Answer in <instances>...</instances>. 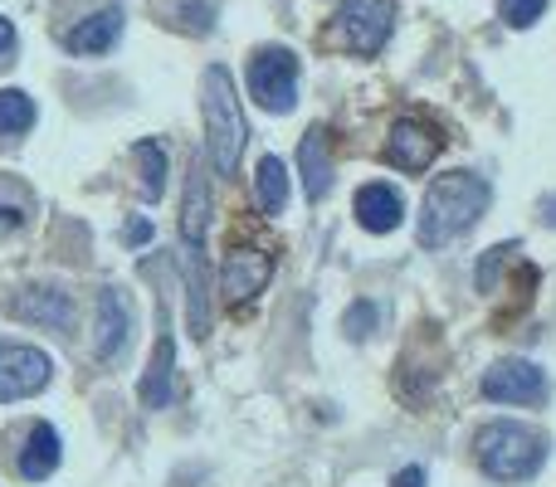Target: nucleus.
I'll return each instance as SVG.
<instances>
[{
  "instance_id": "a878e982",
  "label": "nucleus",
  "mask_w": 556,
  "mask_h": 487,
  "mask_svg": "<svg viewBox=\"0 0 556 487\" xmlns=\"http://www.w3.org/2000/svg\"><path fill=\"white\" fill-rule=\"evenodd\" d=\"M10 49H15V25L0 15V54H10Z\"/></svg>"
},
{
  "instance_id": "f8f14e48",
  "label": "nucleus",
  "mask_w": 556,
  "mask_h": 487,
  "mask_svg": "<svg viewBox=\"0 0 556 487\" xmlns=\"http://www.w3.org/2000/svg\"><path fill=\"white\" fill-rule=\"evenodd\" d=\"M117 35H123V10L117 5H103L98 15L78 20L74 29L64 35V49L68 54H108V49L117 44Z\"/></svg>"
},
{
  "instance_id": "aec40b11",
  "label": "nucleus",
  "mask_w": 556,
  "mask_h": 487,
  "mask_svg": "<svg viewBox=\"0 0 556 487\" xmlns=\"http://www.w3.org/2000/svg\"><path fill=\"white\" fill-rule=\"evenodd\" d=\"M35 127V103H29V93H20V88H5L0 93V137H20Z\"/></svg>"
},
{
  "instance_id": "f3484780",
  "label": "nucleus",
  "mask_w": 556,
  "mask_h": 487,
  "mask_svg": "<svg viewBox=\"0 0 556 487\" xmlns=\"http://www.w3.org/2000/svg\"><path fill=\"white\" fill-rule=\"evenodd\" d=\"M59 469V434L49 430V424H35L25 439V449H20V478L39 483L49 478V473Z\"/></svg>"
},
{
  "instance_id": "412c9836",
  "label": "nucleus",
  "mask_w": 556,
  "mask_h": 487,
  "mask_svg": "<svg viewBox=\"0 0 556 487\" xmlns=\"http://www.w3.org/2000/svg\"><path fill=\"white\" fill-rule=\"evenodd\" d=\"M288 201V171L278 156H264L260 162V210L264 215H278Z\"/></svg>"
},
{
  "instance_id": "a211bd4d",
  "label": "nucleus",
  "mask_w": 556,
  "mask_h": 487,
  "mask_svg": "<svg viewBox=\"0 0 556 487\" xmlns=\"http://www.w3.org/2000/svg\"><path fill=\"white\" fill-rule=\"evenodd\" d=\"M29 215H35V195H29V185H20V176H0V240L15 234Z\"/></svg>"
},
{
  "instance_id": "b1692460",
  "label": "nucleus",
  "mask_w": 556,
  "mask_h": 487,
  "mask_svg": "<svg viewBox=\"0 0 556 487\" xmlns=\"http://www.w3.org/2000/svg\"><path fill=\"white\" fill-rule=\"evenodd\" d=\"M123 240H127V244H147V240H152V225H147V220H127Z\"/></svg>"
},
{
  "instance_id": "393cba45",
  "label": "nucleus",
  "mask_w": 556,
  "mask_h": 487,
  "mask_svg": "<svg viewBox=\"0 0 556 487\" xmlns=\"http://www.w3.org/2000/svg\"><path fill=\"white\" fill-rule=\"evenodd\" d=\"M395 487H425V469H401L395 473Z\"/></svg>"
},
{
  "instance_id": "bb28decb",
  "label": "nucleus",
  "mask_w": 556,
  "mask_h": 487,
  "mask_svg": "<svg viewBox=\"0 0 556 487\" xmlns=\"http://www.w3.org/2000/svg\"><path fill=\"white\" fill-rule=\"evenodd\" d=\"M542 220L556 225V195H547V201H542Z\"/></svg>"
},
{
  "instance_id": "39448f33",
  "label": "nucleus",
  "mask_w": 556,
  "mask_h": 487,
  "mask_svg": "<svg viewBox=\"0 0 556 487\" xmlns=\"http://www.w3.org/2000/svg\"><path fill=\"white\" fill-rule=\"evenodd\" d=\"M250 93L269 113H288L298 103V54L283 44H264L250 54Z\"/></svg>"
},
{
  "instance_id": "6ab92c4d",
  "label": "nucleus",
  "mask_w": 556,
  "mask_h": 487,
  "mask_svg": "<svg viewBox=\"0 0 556 487\" xmlns=\"http://www.w3.org/2000/svg\"><path fill=\"white\" fill-rule=\"evenodd\" d=\"M137 166H142V201L156 205L166 191V152L156 142H137Z\"/></svg>"
},
{
  "instance_id": "9d476101",
  "label": "nucleus",
  "mask_w": 556,
  "mask_h": 487,
  "mask_svg": "<svg viewBox=\"0 0 556 487\" xmlns=\"http://www.w3.org/2000/svg\"><path fill=\"white\" fill-rule=\"evenodd\" d=\"M5 312L15 322H39V326H68L74 322V303L64 287H25L5 303Z\"/></svg>"
},
{
  "instance_id": "1a4fd4ad",
  "label": "nucleus",
  "mask_w": 556,
  "mask_h": 487,
  "mask_svg": "<svg viewBox=\"0 0 556 487\" xmlns=\"http://www.w3.org/2000/svg\"><path fill=\"white\" fill-rule=\"evenodd\" d=\"M434 156H440V137L420 123H395L391 137H386V162L395 171H425Z\"/></svg>"
},
{
  "instance_id": "20e7f679",
  "label": "nucleus",
  "mask_w": 556,
  "mask_h": 487,
  "mask_svg": "<svg viewBox=\"0 0 556 487\" xmlns=\"http://www.w3.org/2000/svg\"><path fill=\"white\" fill-rule=\"evenodd\" d=\"M391 25H395V0H346V5L337 10V25H332V35H327V44L371 59L386 49Z\"/></svg>"
},
{
  "instance_id": "423d86ee",
  "label": "nucleus",
  "mask_w": 556,
  "mask_h": 487,
  "mask_svg": "<svg viewBox=\"0 0 556 487\" xmlns=\"http://www.w3.org/2000/svg\"><path fill=\"white\" fill-rule=\"evenodd\" d=\"M49 375H54V361H49L39 346L0 342V405L39 395L49 385Z\"/></svg>"
},
{
  "instance_id": "f03ea898",
  "label": "nucleus",
  "mask_w": 556,
  "mask_h": 487,
  "mask_svg": "<svg viewBox=\"0 0 556 487\" xmlns=\"http://www.w3.org/2000/svg\"><path fill=\"white\" fill-rule=\"evenodd\" d=\"M201 107H205V142H211V156H215V171L220 176H235L240 171V156H244V113H240V98H235V78L230 68H205L201 78Z\"/></svg>"
},
{
  "instance_id": "dca6fc26",
  "label": "nucleus",
  "mask_w": 556,
  "mask_h": 487,
  "mask_svg": "<svg viewBox=\"0 0 556 487\" xmlns=\"http://www.w3.org/2000/svg\"><path fill=\"white\" fill-rule=\"evenodd\" d=\"M172 375H176V342L162 336L152 351V366H147V375H142V405L166 410V405H172Z\"/></svg>"
},
{
  "instance_id": "7ed1b4c3",
  "label": "nucleus",
  "mask_w": 556,
  "mask_h": 487,
  "mask_svg": "<svg viewBox=\"0 0 556 487\" xmlns=\"http://www.w3.org/2000/svg\"><path fill=\"white\" fill-rule=\"evenodd\" d=\"M473 449H479V469L489 473L493 483H528L532 473L547 463V434L528 430V424L498 420V424H489V430H479Z\"/></svg>"
},
{
  "instance_id": "4468645a",
  "label": "nucleus",
  "mask_w": 556,
  "mask_h": 487,
  "mask_svg": "<svg viewBox=\"0 0 556 487\" xmlns=\"http://www.w3.org/2000/svg\"><path fill=\"white\" fill-rule=\"evenodd\" d=\"M401 215H405V205L391 185L376 181V185H362V191H356V220H362L371 234H391L395 225H401Z\"/></svg>"
},
{
  "instance_id": "6e6552de",
  "label": "nucleus",
  "mask_w": 556,
  "mask_h": 487,
  "mask_svg": "<svg viewBox=\"0 0 556 487\" xmlns=\"http://www.w3.org/2000/svg\"><path fill=\"white\" fill-rule=\"evenodd\" d=\"M269 278H274V254H264V248H235L220 264V293L230 303H250V297L264 293Z\"/></svg>"
},
{
  "instance_id": "4be33fe9",
  "label": "nucleus",
  "mask_w": 556,
  "mask_h": 487,
  "mask_svg": "<svg viewBox=\"0 0 556 487\" xmlns=\"http://www.w3.org/2000/svg\"><path fill=\"white\" fill-rule=\"evenodd\" d=\"M542 10H547V0H498V15L508 20L513 29H528L542 20Z\"/></svg>"
},
{
  "instance_id": "ddd939ff",
  "label": "nucleus",
  "mask_w": 556,
  "mask_h": 487,
  "mask_svg": "<svg viewBox=\"0 0 556 487\" xmlns=\"http://www.w3.org/2000/svg\"><path fill=\"white\" fill-rule=\"evenodd\" d=\"M298 171H303V195L307 201H323V195L332 191V152H327L323 127H307V137L298 142Z\"/></svg>"
},
{
  "instance_id": "f257e3e1",
  "label": "nucleus",
  "mask_w": 556,
  "mask_h": 487,
  "mask_svg": "<svg viewBox=\"0 0 556 487\" xmlns=\"http://www.w3.org/2000/svg\"><path fill=\"white\" fill-rule=\"evenodd\" d=\"M493 201V185L473 171H450L425 191V205H420V225H415V240L425 248H440L459 234H469L479 225V215L489 210Z\"/></svg>"
},
{
  "instance_id": "9b49d317",
  "label": "nucleus",
  "mask_w": 556,
  "mask_h": 487,
  "mask_svg": "<svg viewBox=\"0 0 556 487\" xmlns=\"http://www.w3.org/2000/svg\"><path fill=\"white\" fill-rule=\"evenodd\" d=\"M127 332H132V307H127V297L117 293V287H103L98 293V356L103 361H117V351L127 346Z\"/></svg>"
},
{
  "instance_id": "5701e85b",
  "label": "nucleus",
  "mask_w": 556,
  "mask_h": 487,
  "mask_svg": "<svg viewBox=\"0 0 556 487\" xmlns=\"http://www.w3.org/2000/svg\"><path fill=\"white\" fill-rule=\"evenodd\" d=\"M513 254H518V244H498V248H489V254H483V264H479V293H498V268L508 264Z\"/></svg>"
},
{
  "instance_id": "0eeeda50",
  "label": "nucleus",
  "mask_w": 556,
  "mask_h": 487,
  "mask_svg": "<svg viewBox=\"0 0 556 487\" xmlns=\"http://www.w3.org/2000/svg\"><path fill=\"white\" fill-rule=\"evenodd\" d=\"M483 400L493 405H542L547 400V371L532 361H498L483 375Z\"/></svg>"
},
{
  "instance_id": "2eb2a0df",
  "label": "nucleus",
  "mask_w": 556,
  "mask_h": 487,
  "mask_svg": "<svg viewBox=\"0 0 556 487\" xmlns=\"http://www.w3.org/2000/svg\"><path fill=\"white\" fill-rule=\"evenodd\" d=\"M205 225H211V181H205V166L195 162L191 181H186V205H181V234L191 248L205 244Z\"/></svg>"
}]
</instances>
